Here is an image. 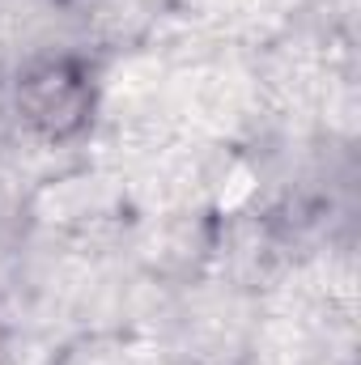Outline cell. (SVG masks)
<instances>
[{"instance_id":"1","label":"cell","mask_w":361,"mask_h":365,"mask_svg":"<svg viewBox=\"0 0 361 365\" xmlns=\"http://www.w3.org/2000/svg\"><path fill=\"white\" fill-rule=\"evenodd\" d=\"M26 110L30 123L47 136H68L86 123L90 110V86L77 73V64H51L26 86Z\"/></svg>"}]
</instances>
